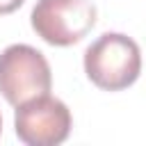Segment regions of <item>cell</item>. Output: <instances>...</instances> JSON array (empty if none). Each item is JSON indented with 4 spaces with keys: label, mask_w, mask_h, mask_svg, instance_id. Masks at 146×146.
I'll return each instance as SVG.
<instances>
[{
    "label": "cell",
    "mask_w": 146,
    "mask_h": 146,
    "mask_svg": "<svg viewBox=\"0 0 146 146\" xmlns=\"http://www.w3.org/2000/svg\"><path fill=\"white\" fill-rule=\"evenodd\" d=\"M141 71V52L135 39L121 32L100 34L84 50L87 78L105 91H121L137 82Z\"/></svg>",
    "instance_id": "obj_1"
},
{
    "label": "cell",
    "mask_w": 146,
    "mask_h": 146,
    "mask_svg": "<svg viewBox=\"0 0 146 146\" xmlns=\"http://www.w3.org/2000/svg\"><path fill=\"white\" fill-rule=\"evenodd\" d=\"M0 132H2V116H0Z\"/></svg>",
    "instance_id": "obj_6"
},
{
    "label": "cell",
    "mask_w": 146,
    "mask_h": 146,
    "mask_svg": "<svg viewBox=\"0 0 146 146\" xmlns=\"http://www.w3.org/2000/svg\"><path fill=\"white\" fill-rule=\"evenodd\" d=\"M71 125V110L50 94L34 96L16 105V137L27 146H57L66 141Z\"/></svg>",
    "instance_id": "obj_4"
},
{
    "label": "cell",
    "mask_w": 146,
    "mask_h": 146,
    "mask_svg": "<svg viewBox=\"0 0 146 146\" xmlns=\"http://www.w3.org/2000/svg\"><path fill=\"white\" fill-rule=\"evenodd\" d=\"M52 87L50 64L41 50L27 43H11L0 52V94L9 105H21Z\"/></svg>",
    "instance_id": "obj_2"
},
{
    "label": "cell",
    "mask_w": 146,
    "mask_h": 146,
    "mask_svg": "<svg viewBox=\"0 0 146 146\" xmlns=\"http://www.w3.org/2000/svg\"><path fill=\"white\" fill-rule=\"evenodd\" d=\"M96 14L91 0H39L30 14V23L46 43L66 48L91 32Z\"/></svg>",
    "instance_id": "obj_3"
},
{
    "label": "cell",
    "mask_w": 146,
    "mask_h": 146,
    "mask_svg": "<svg viewBox=\"0 0 146 146\" xmlns=\"http://www.w3.org/2000/svg\"><path fill=\"white\" fill-rule=\"evenodd\" d=\"M23 2H25V0H0V16L16 11V9H18Z\"/></svg>",
    "instance_id": "obj_5"
}]
</instances>
